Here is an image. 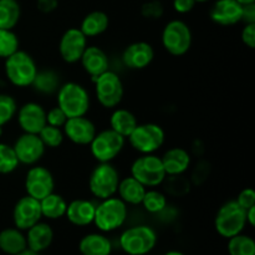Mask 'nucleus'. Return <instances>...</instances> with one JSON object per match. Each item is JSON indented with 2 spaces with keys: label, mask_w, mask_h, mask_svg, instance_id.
Instances as JSON below:
<instances>
[{
  "label": "nucleus",
  "mask_w": 255,
  "mask_h": 255,
  "mask_svg": "<svg viewBox=\"0 0 255 255\" xmlns=\"http://www.w3.org/2000/svg\"><path fill=\"white\" fill-rule=\"evenodd\" d=\"M15 120L20 131L37 134L46 125V109L37 101H26L19 105Z\"/></svg>",
  "instance_id": "2eb2a0df"
},
{
  "label": "nucleus",
  "mask_w": 255,
  "mask_h": 255,
  "mask_svg": "<svg viewBox=\"0 0 255 255\" xmlns=\"http://www.w3.org/2000/svg\"><path fill=\"white\" fill-rule=\"evenodd\" d=\"M141 207L148 214H161L168 207V196L158 188H147Z\"/></svg>",
  "instance_id": "7c9ffc66"
},
{
  "label": "nucleus",
  "mask_w": 255,
  "mask_h": 255,
  "mask_svg": "<svg viewBox=\"0 0 255 255\" xmlns=\"http://www.w3.org/2000/svg\"><path fill=\"white\" fill-rule=\"evenodd\" d=\"M161 44L164 51L171 56H186L193 45L191 26L182 19L169 20L161 31Z\"/></svg>",
  "instance_id": "0eeeda50"
},
{
  "label": "nucleus",
  "mask_w": 255,
  "mask_h": 255,
  "mask_svg": "<svg viewBox=\"0 0 255 255\" xmlns=\"http://www.w3.org/2000/svg\"><path fill=\"white\" fill-rule=\"evenodd\" d=\"M227 241L228 255H255V241L253 237L248 236L244 232Z\"/></svg>",
  "instance_id": "473e14b6"
},
{
  "label": "nucleus",
  "mask_w": 255,
  "mask_h": 255,
  "mask_svg": "<svg viewBox=\"0 0 255 255\" xmlns=\"http://www.w3.org/2000/svg\"><path fill=\"white\" fill-rule=\"evenodd\" d=\"M242 24H255V2L243 5Z\"/></svg>",
  "instance_id": "49530a36"
},
{
  "label": "nucleus",
  "mask_w": 255,
  "mask_h": 255,
  "mask_svg": "<svg viewBox=\"0 0 255 255\" xmlns=\"http://www.w3.org/2000/svg\"><path fill=\"white\" fill-rule=\"evenodd\" d=\"M110 27V17L102 10H92L82 17L79 29L87 39L102 36Z\"/></svg>",
  "instance_id": "393cba45"
},
{
  "label": "nucleus",
  "mask_w": 255,
  "mask_h": 255,
  "mask_svg": "<svg viewBox=\"0 0 255 255\" xmlns=\"http://www.w3.org/2000/svg\"><path fill=\"white\" fill-rule=\"evenodd\" d=\"M61 75L59 71L51 67L37 70V74L32 81L30 89L36 95L42 97H55L57 90L62 84Z\"/></svg>",
  "instance_id": "b1692460"
},
{
  "label": "nucleus",
  "mask_w": 255,
  "mask_h": 255,
  "mask_svg": "<svg viewBox=\"0 0 255 255\" xmlns=\"http://www.w3.org/2000/svg\"><path fill=\"white\" fill-rule=\"evenodd\" d=\"M94 85V94L99 106L111 111L121 105L125 97V85L121 76L115 70H107L97 76Z\"/></svg>",
  "instance_id": "6e6552de"
},
{
  "label": "nucleus",
  "mask_w": 255,
  "mask_h": 255,
  "mask_svg": "<svg viewBox=\"0 0 255 255\" xmlns=\"http://www.w3.org/2000/svg\"><path fill=\"white\" fill-rule=\"evenodd\" d=\"M96 203L97 202L89 198L72 199L67 203L65 218L71 226L77 227V228H86V227L92 226Z\"/></svg>",
  "instance_id": "4be33fe9"
},
{
  "label": "nucleus",
  "mask_w": 255,
  "mask_h": 255,
  "mask_svg": "<svg viewBox=\"0 0 255 255\" xmlns=\"http://www.w3.org/2000/svg\"><path fill=\"white\" fill-rule=\"evenodd\" d=\"M209 169H211V166H209L206 161H199L198 163H197V166H194L191 181L193 182L194 184L203 183L207 179V177H208Z\"/></svg>",
  "instance_id": "37998d69"
},
{
  "label": "nucleus",
  "mask_w": 255,
  "mask_h": 255,
  "mask_svg": "<svg viewBox=\"0 0 255 255\" xmlns=\"http://www.w3.org/2000/svg\"><path fill=\"white\" fill-rule=\"evenodd\" d=\"M11 219L14 227L25 232L42 219L40 201L24 194L19 197L12 206Z\"/></svg>",
  "instance_id": "f3484780"
},
{
  "label": "nucleus",
  "mask_w": 255,
  "mask_h": 255,
  "mask_svg": "<svg viewBox=\"0 0 255 255\" xmlns=\"http://www.w3.org/2000/svg\"><path fill=\"white\" fill-rule=\"evenodd\" d=\"M25 237H26L27 249L41 254L42 252L51 247L55 238V233L51 224L41 219L36 224L30 227L27 231H25Z\"/></svg>",
  "instance_id": "5701e85b"
},
{
  "label": "nucleus",
  "mask_w": 255,
  "mask_h": 255,
  "mask_svg": "<svg viewBox=\"0 0 255 255\" xmlns=\"http://www.w3.org/2000/svg\"><path fill=\"white\" fill-rule=\"evenodd\" d=\"M59 6L57 0H36V9L42 14H51Z\"/></svg>",
  "instance_id": "a18cd8bd"
},
{
  "label": "nucleus",
  "mask_w": 255,
  "mask_h": 255,
  "mask_svg": "<svg viewBox=\"0 0 255 255\" xmlns=\"http://www.w3.org/2000/svg\"><path fill=\"white\" fill-rule=\"evenodd\" d=\"M194 1H196L197 4H204V2H208L211 1V0H194Z\"/></svg>",
  "instance_id": "603ef678"
},
{
  "label": "nucleus",
  "mask_w": 255,
  "mask_h": 255,
  "mask_svg": "<svg viewBox=\"0 0 255 255\" xmlns=\"http://www.w3.org/2000/svg\"><path fill=\"white\" fill-rule=\"evenodd\" d=\"M56 105L65 112L67 119L89 115L91 110V95L84 84L64 81L55 95Z\"/></svg>",
  "instance_id": "f257e3e1"
},
{
  "label": "nucleus",
  "mask_w": 255,
  "mask_h": 255,
  "mask_svg": "<svg viewBox=\"0 0 255 255\" xmlns=\"http://www.w3.org/2000/svg\"><path fill=\"white\" fill-rule=\"evenodd\" d=\"M112 249V242L101 232L85 234L79 242V252L81 255H111Z\"/></svg>",
  "instance_id": "a878e982"
},
{
  "label": "nucleus",
  "mask_w": 255,
  "mask_h": 255,
  "mask_svg": "<svg viewBox=\"0 0 255 255\" xmlns=\"http://www.w3.org/2000/svg\"><path fill=\"white\" fill-rule=\"evenodd\" d=\"M2 134H4V127H0V138L2 137Z\"/></svg>",
  "instance_id": "864d4df0"
},
{
  "label": "nucleus",
  "mask_w": 255,
  "mask_h": 255,
  "mask_svg": "<svg viewBox=\"0 0 255 255\" xmlns=\"http://www.w3.org/2000/svg\"><path fill=\"white\" fill-rule=\"evenodd\" d=\"M146 189L147 188L143 184L139 183L137 179H134L133 177L128 174L126 177H121V179H120L116 196L127 206L137 207L141 206Z\"/></svg>",
  "instance_id": "cd10ccee"
},
{
  "label": "nucleus",
  "mask_w": 255,
  "mask_h": 255,
  "mask_svg": "<svg viewBox=\"0 0 255 255\" xmlns=\"http://www.w3.org/2000/svg\"><path fill=\"white\" fill-rule=\"evenodd\" d=\"M20 166L30 167L40 163L46 153V147L40 139L39 134L21 132L11 144Z\"/></svg>",
  "instance_id": "4468645a"
},
{
  "label": "nucleus",
  "mask_w": 255,
  "mask_h": 255,
  "mask_svg": "<svg viewBox=\"0 0 255 255\" xmlns=\"http://www.w3.org/2000/svg\"><path fill=\"white\" fill-rule=\"evenodd\" d=\"M236 202L244 209L252 208L255 206V191L252 187H246V188L242 189L238 194H237Z\"/></svg>",
  "instance_id": "a19ab883"
},
{
  "label": "nucleus",
  "mask_w": 255,
  "mask_h": 255,
  "mask_svg": "<svg viewBox=\"0 0 255 255\" xmlns=\"http://www.w3.org/2000/svg\"><path fill=\"white\" fill-rule=\"evenodd\" d=\"M126 144L125 137L106 127L101 131H97L91 143L89 144V151L97 163L114 162L124 152Z\"/></svg>",
  "instance_id": "9b49d317"
},
{
  "label": "nucleus",
  "mask_w": 255,
  "mask_h": 255,
  "mask_svg": "<svg viewBox=\"0 0 255 255\" xmlns=\"http://www.w3.org/2000/svg\"><path fill=\"white\" fill-rule=\"evenodd\" d=\"M246 219H247V226L253 228V227L255 226V206L252 207V208L247 209Z\"/></svg>",
  "instance_id": "de8ad7c7"
},
{
  "label": "nucleus",
  "mask_w": 255,
  "mask_h": 255,
  "mask_svg": "<svg viewBox=\"0 0 255 255\" xmlns=\"http://www.w3.org/2000/svg\"><path fill=\"white\" fill-rule=\"evenodd\" d=\"M241 41L248 49H255V24H243L241 30Z\"/></svg>",
  "instance_id": "79ce46f5"
},
{
  "label": "nucleus",
  "mask_w": 255,
  "mask_h": 255,
  "mask_svg": "<svg viewBox=\"0 0 255 255\" xmlns=\"http://www.w3.org/2000/svg\"><path fill=\"white\" fill-rule=\"evenodd\" d=\"M27 249L25 232L16 227H7L0 231V252L6 255H16Z\"/></svg>",
  "instance_id": "c85d7f7f"
},
{
  "label": "nucleus",
  "mask_w": 255,
  "mask_h": 255,
  "mask_svg": "<svg viewBox=\"0 0 255 255\" xmlns=\"http://www.w3.org/2000/svg\"><path fill=\"white\" fill-rule=\"evenodd\" d=\"M246 211L236 202L229 199L221 204L214 216V229L217 234L224 239L241 234L247 228Z\"/></svg>",
  "instance_id": "9d476101"
},
{
  "label": "nucleus",
  "mask_w": 255,
  "mask_h": 255,
  "mask_svg": "<svg viewBox=\"0 0 255 255\" xmlns=\"http://www.w3.org/2000/svg\"><path fill=\"white\" fill-rule=\"evenodd\" d=\"M159 157L167 177L183 176L192 167V154L184 147H169Z\"/></svg>",
  "instance_id": "412c9836"
},
{
  "label": "nucleus",
  "mask_w": 255,
  "mask_h": 255,
  "mask_svg": "<svg viewBox=\"0 0 255 255\" xmlns=\"http://www.w3.org/2000/svg\"><path fill=\"white\" fill-rule=\"evenodd\" d=\"M120 179L121 174L114 162H96L87 177V188L95 201H104L116 196Z\"/></svg>",
  "instance_id": "20e7f679"
},
{
  "label": "nucleus",
  "mask_w": 255,
  "mask_h": 255,
  "mask_svg": "<svg viewBox=\"0 0 255 255\" xmlns=\"http://www.w3.org/2000/svg\"><path fill=\"white\" fill-rule=\"evenodd\" d=\"M166 141V129L156 122H138L131 134L126 138L127 144L137 154L158 153L164 147Z\"/></svg>",
  "instance_id": "7ed1b4c3"
},
{
  "label": "nucleus",
  "mask_w": 255,
  "mask_h": 255,
  "mask_svg": "<svg viewBox=\"0 0 255 255\" xmlns=\"http://www.w3.org/2000/svg\"><path fill=\"white\" fill-rule=\"evenodd\" d=\"M16 255H40V253H35V252L30 251V249H25V251H22L21 253H19Z\"/></svg>",
  "instance_id": "09e8293b"
},
{
  "label": "nucleus",
  "mask_w": 255,
  "mask_h": 255,
  "mask_svg": "<svg viewBox=\"0 0 255 255\" xmlns=\"http://www.w3.org/2000/svg\"><path fill=\"white\" fill-rule=\"evenodd\" d=\"M197 2L194 0H173L172 7L179 15H187L196 7Z\"/></svg>",
  "instance_id": "c03bdc74"
},
{
  "label": "nucleus",
  "mask_w": 255,
  "mask_h": 255,
  "mask_svg": "<svg viewBox=\"0 0 255 255\" xmlns=\"http://www.w3.org/2000/svg\"><path fill=\"white\" fill-rule=\"evenodd\" d=\"M128 218V206L117 196L99 201L95 211L94 226L101 233H112L119 231Z\"/></svg>",
  "instance_id": "39448f33"
},
{
  "label": "nucleus",
  "mask_w": 255,
  "mask_h": 255,
  "mask_svg": "<svg viewBox=\"0 0 255 255\" xmlns=\"http://www.w3.org/2000/svg\"><path fill=\"white\" fill-rule=\"evenodd\" d=\"M66 120L67 116L57 105L51 106L50 109H46V125L62 128L65 122H66Z\"/></svg>",
  "instance_id": "ea45409f"
},
{
  "label": "nucleus",
  "mask_w": 255,
  "mask_h": 255,
  "mask_svg": "<svg viewBox=\"0 0 255 255\" xmlns=\"http://www.w3.org/2000/svg\"><path fill=\"white\" fill-rule=\"evenodd\" d=\"M158 236L153 227L136 224L125 229L119 237V246L127 255H148L156 248Z\"/></svg>",
  "instance_id": "423d86ee"
},
{
  "label": "nucleus",
  "mask_w": 255,
  "mask_h": 255,
  "mask_svg": "<svg viewBox=\"0 0 255 255\" xmlns=\"http://www.w3.org/2000/svg\"><path fill=\"white\" fill-rule=\"evenodd\" d=\"M21 19V6L17 0H0V29L14 30Z\"/></svg>",
  "instance_id": "2f4dec72"
},
{
  "label": "nucleus",
  "mask_w": 255,
  "mask_h": 255,
  "mask_svg": "<svg viewBox=\"0 0 255 255\" xmlns=\"http://www.w3.org/2000/svg\"><path fill=\"white\" fill-rule=\"evenodd\" d=\"M62 131H64L66 141L71 142L75 146L85 147L91 143L99 128L94 120H91L86 115V116L67 119L62 127Z\"/></svg>",
  "instance_id": "a211bd4d"
},
{
  "label": "nucleus",
  "mask_w": 255,
  "mask_h": 255,
  "mask_svg": "<svg viewBox=\"0 0 255 255\" xmlns=\"http://www.w3.org/2000/svg\"><path fill=\"white\" fill-rule=\"evenodd\" d=\"M0 253H1V252H0Z\"/></svg>",
  "instance_id": "5fc2aeb1"
},
{
  "label": "nucleus",
  "mask_w": 255,
  "mask_h": 255,
  "mask_svg": "<svg viewBox=\"0 0 255 255\" xmlns=\"http://www.w3.org/2000/svg\"><path fill=\"white\" fill-rule=\"evenodd\" d=\"M237 1L242 5H247V4H252V2H255V0H237Z\"/></svg>",
  "instance_id": "3c124183"
},
{
  "label": "nucleus",
  "mask_w": 255,
  "mask_h": 255,
  "mask_svg": "<svg viewBox=\"0 0 255 255\" xmlns=\"http://www.w3.org/2000/svg\"><path fill=\"white\" fill-rule=\"evenodd\" d=\"M79 64L92 82L97 76L111 69V61H110V56L106 50L94 44L87 45Z\"/></svg>",
  "instance_id": "aec40b11"
},
{
  "label": "nucleus",
  "mask_w": 255,
  "mask_h": 255,
  "mask_svg": "<svg viewBox=\"0 0 255 255\" xmlns=\"http://www.w3.org/2000/svg\"><path fill=\"white\" fill-rule=\"evenodd\" d=\"M20 49L19 35L10 29H0V59L5 60Z\"/></svg>",
  "instance_id": "c9c22d12"
},
{
  "label": "nucleus",
  "mask_w": 255,
  "mask_h": 255,
  "mask_svg": "<svg viewBox=\"0 0 255 255\" xmlns=\"http://www.w3.org/2000/svg\"><path fill=\"white\" fill-rule=\"evenodd\" d=\"M89 45V39L76 26L65 30L59 39L57 52L60 59L66 65H76Z\"/></svg>",
  "instance_id": "ddd939ff"
},
{
  "label": "nucleus",
  "mask_w": 255,
  "mask_h": 255,
  "mask_svg": "<svg viewBox=\"0 0 255 255\" xmlns=\"http://www.w3.org/2000/svg\"><path fill=\"white\" fill-rule=\"evenodd\" d=\"M37 70L35 57L25 50L19 49L4 60V77L15 89H30Z\"/></svg>",
  "instance_id": "f03ea898"
},
{
  "label": "nucleus",
  "mask_w": 255,
  "mask_h": 255,
  "mask_svg": "<svg viewBox=\"0 0 255 255\" xmlns=\"http://www.w3.org/2000/svg\"><path fill=\"white\" fill-rule=\"evenodd\" d=\"M56 189V179L49 167L44 164H34L27 167L24 176L25 194L41 201Z\"/></svg>",
  "instance_id": "f8f14e48"
},
{
  "label": "nucleus",
  "mask_w": 255,
  "mask_h": 255,
  "mask_svg": "<svg viewBox=\"0 0 255 255\" xmlns=\"http://www.w3.org/2000/svg\"><path fill=\"white\" fill-rule=\"evenodd\" d=\"M37 134H39L40 139L42 141L44 146L46 147V149L60 148L65 143V141H66L62 128L50 126V125H45Z\"/></svg>",
  "instance_id": "f704fd0d"
},
{
  "label": "nucleus",
  "mask_w": 255,
  "mask_h": 255,
  "mask_svg": "<svg viewBox=\"0 0 255 255\" xmlns=\"http://www.w3.org/2000/svg\"><path fill=\"white\" fill-rule=\"evenodd\" d=\"M243 5L237 0H214L209 9V19L222 27H231L242 22Z\"/></svg>",
  "instance_id": "6ab92c4d"
},
{
  "label": "nucleus",
  "mask_w": 255,
  "mask_h": 255,
  "mask_svg": "<svg viewBox=\"0 0 255 255\" xmlns=\"http://www.w3.org/2000/svg\"><path fill=\"white\" fill-rule=\"evenodd\" d=\"M163 255H186V254H183L182 252H179V251H169V252H167V253H164Z\"/></svg>",
  "instance_id": "8fccbe9b"
},
{
  "label": "nucleus",
  "mask_w": 255,
  "mask_h": 255,
  "mask_svg": "<svg viewBox=\"0 0 255 255\" xmlns=\"http://www.w3.org/2000/svg\"><path fill=\"white\" fill-rule=\"evenodd\" d=\"M156 59V50L148 41H133L127 45L121 54L122 64L132 71H142L153 64Z\"/></svg>",
  "instance_id": "dca6fc26"
},
{
  "label": "nucleus",
  "mask_w": 255,
  "mask_h": 255,
  "mask_svg": "<svg viewBox=\"0 0 255 255\" xmlns=\"http://www.w3.org/2000/svg\"><path fill=\"white\" fill-rule=\"evenodd\" d=\"M138 119L131 110L119 106L111 110L109 117V128L127 138L134 129V127L138 125Z\"/></svg>",
  "instance_id": "bb28decb"
},
{
  "label": "nucleus",
  "mask_w": 255,
  "mask_h": 255,
  "mask_svg": "<svg viewBox=\"0 0 255 255\" xmlns=\"http://www.w3.org/2000/svg\"><path fill=\"white\" fill-rule=\"evenodd\" d=\"M17 107L19 104L12 95L0 92V127L7 126L15 120Z\"/></svg>",
  "instance_id": "e433bc0d"
},
{
  "label": "nucleus",
  "mask_w": 255,
  "mask_h": 255,
  "mask_svg": "<svg viewBox=\"0 0 255 255\" xmlns=\"http://www.w3.org/2000/svg\"><path fill=\"white\" fill-rule=\"evenodd\" d=\"M20 163L10 143L0 141V176H9L19 169Z\"/></svg>",
  "instance_id": "72a5a7b5"
},
{
  "label": "nucleus",
  "mask_w": 255,
  "mask_h": 255,
  "mask_svg": "<svg viewBox=\"0 0 255 255\" xmlns=\"http://www.w3.org/2000/svg\"><path fill=\"white\" fill-rule=\"evenodd\" d=\"M162 186H163L164 193L172 197L184 196L188 193L189 188H191V183L188 179H186L184 174L183 176L167 177Z\"/></svg>",
  "instance_id": "4c0bfd02"
},
{
  "label": "nucleus",
  "mask_w": 255,
  "mask_h": 255,
  "mask_svg": "<svg viewBox=\"0 0 255 255\" xmlns=\"http://www.w3.org/2000/svg\"><path fill=\"white\" fill-rule=\"evenodd\" d=\"M141 14L148 20H158L163 16L164 6L159 0H151L142 5Z\"/></svg>",
  "instance_id": "58836bf2"
},
{
  "label": "nucleus",
  "mask_w": 255,
  "mask_h": 255,
  "mask_svg": "<svg viewBox=\"0 0 255 255\" xmlns=\"http://www.w3.org/2000/svg\"><path fill=\"white\" fill-rule=\"evenodd\" d=\"M129 176L137 179L146 188H159L167 178L158 153L137 154L129 164Z\"/></svg>",
  "instance_id": "1a4fd4ad"
},
{
  "label": "nucleus",
  "mask_w": 255,
  "mask_h": 255,
  "mask_svg": "<svg viewBox=\"0 0 255 255\" xmlns=\"http://www.w3.org/2000/svg\"><path fill=\"white\" fill-rule=\"evenodd\" d=\"M67 203L69 202L66 201V198L61 193H57L56 191L50 193L49 196H46L40 201L42 219L60 221V219L65 218Z\"/></svg>",
  "instance_id": "c756f323"
}]
</instances>
